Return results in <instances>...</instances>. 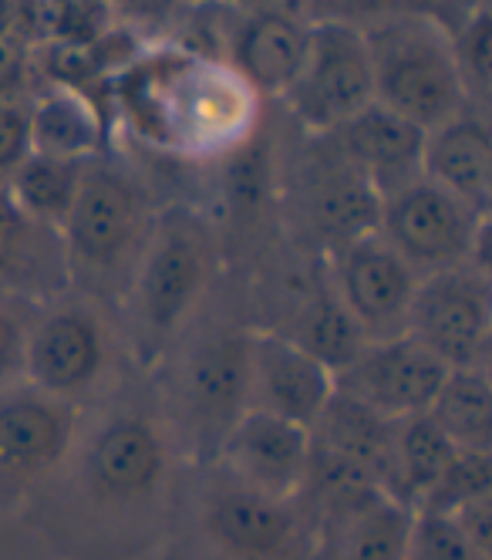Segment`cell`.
Wrapping results in <instances>:
<instances>
[{"mask_svg":"<svg viewBox=\"0 0 492 560\" xmlns=\"http://www.w3.org/2000/svg\"><path fill=\"white\" fill-rule=\"evenodd\" d=\"M372 58L375 102L422 132H432L469 108L448 31L422 14L395 18L364 31Z\"/></svg>","mask_w":492,"mask_h":560,"instance_id":"6da1fadb","label":"cell"},{"mask_svg":"<svg viewBox=\"0 0 492 560\" xmlns=\"http://www.w3.org/2000/svg\"><path fill=\"white\" fill-rule=\"evenodd\" d=\"M378 236L412 270H425V277L472 267L469 260H476V270L485 273L489 220L429 179H415L412 186L382 199Z\"/></svg>","mask_w":492,"mask_h":560,"instance_id":"7a4b0ae2","label":"cell"},{"mask_svg":"<svg viewBox=\"0 0 492 560\" xmlns=\"http://www.w3.org/2000/svg\"><path fill=\"white\" fill-rule=\"evenodd\" d=\"M307 479L331 500L364 506L385 497L391 422L335 388L317 422L307 429Z\"/></svg>","mask_w":492,"mask_h":560,"instance_id":"3957f363","label":"cell"},{"mask_svg":"<svg viewBox=\"0 0 492 560\" xmlns=\"http://www.w3.org/2000/svg\"><path fill=\"white\" fill-rule=\"evenodd\" d=\"M283 98L311 132H338L372 105L375 78L364 31L348 21H314L304 71Z\"/></svg>","mask_w":492,"mask_h":560,"instance_id":"277c9868","label":"cell"},{"mask_svg":"<svg viewBox=\"0 0 492 560\" xmlns=\"http://www.w3.org/2000/svg\"><path fill=\"white\" fill-rule=\"evenodd\" d=\"M492 328L489 280L476 267L438 270L419 280L405 335L429 348L453 372L482 369Z\"/></svg>","mask_w":492,"mask_h":560,"instance_id":"5b68a950","label":"cell"},{"mask_svg":"<svg viewBox=\"0 0 492 560\" xmlns=\"http://www.w3.org/2000/svg\"><path fill=\"white\" fill-rule=\"evenodd\" d=\"M448 365L422 348L415 338L398 335L385 341H367L358 362L335 378V388L385 422L425 416L438 388L448 378Z\"/></svg>","mask_w":492,"mask_h":560,"instance_id":"8992f818","label":"cell"},{"mask_svg":"<svg viewBox=\"0 0 492 560\" xmlns=\"http://www.w3.org/2000/svg\"><path fill=\"white\" fill-rule=\"evenodd\" d=\"M139 233L142 203L136 186L108 166H89L61 226V244L71 264L112 273L132 257Z\"/></svg>","mask_w":492,"mask_h":560,"instance_id":"52a82bcc","label":"cell"},{"mask_svg":"<svg viewBox=\"0 0 492 560\" xmlns=\"http://www.w3.org/2000/svg\"><path fill=\"white\" fill-rule=\"evenodd\" d=\"M415 288V270L378 233L361 236L338 250V298L364 328L367 341L405 335Z\"/></svg>","mask_w":492,"mask_h":560,"instance_id":"ba28073f","label":"cell"},{"mask_svg":"<svg viewBox=\"0 0 492 560\" xmlns=\"http://www.w3.org/2000/svg\"><path fill=\"white\" fill-rule=\"evenodd\" d=\"M307 429L260 409H246L223 432V463L239 487L280 503L307 483Z\"/></svg>","mask_w":492,"mask_h":560,"instance_id":"9c48e42d","label":"cell"},{"mask_svg":"<svg viewBox=\"0 0 492 560\" xmlns=\"http://www.w3.org/2000/svg\"><path fill=\"white\" fill-rule=\"evenodd\" d=\"M250 409L311 429L335 395V375L286 335H260L250 341Z\"/></svg>","mask_w":492,"mask_h":560,"instance_id":"30bf717a","label":"cell"},{"mask_svg":"<svg viewBox=\"0 0 492 560\" xmlns=\"http://www.w3.org/2000/svg\"><path fill=\"white\" fill-rule=\"evenodd\" d=\"M311 24L280 8L254 11L230 37V71L246 92L286 95L304 71Z\"/></svg>","mask_w":492,"mask_h":560,"instance_id":"8fae6325","label":"cell"},{"mask_svg":"<svg viewBox=\"0 0 492 560\" xmlns=\"http://www.w3.org/2000/svg\"><path fill=\"white\" fill-rule=\"evenodd\" d=\"M425 132L405 122L395 112L372 102L338 129V145L348 163L372 183L378 199L422 179Z\"/></svg>","mask_w":492,"mask_h":560,"instance_id":"7c38bea8","label":"cell"},{"mask_svg":"<svg viewBox=\"0 0 492 560\" xmlns=\"http://www.w3.org/2000/svg\"><path fill=\"white\" fill-rule=\"evenodd\" d=\"M102 362L105 341L98 322L85 311H58L24 341V372L51 398L89 388L98 378Z\"/></svg>","mask_w":492,"mask_h":560,"instance_id":"4fadbf2b","label":"cell"},{"mask_svg":"<svg viewBox=\"0 0 492 560\" xmlns=\"http://www.w3.org/2000/svg\"><path fill=\"white\" fill-rule=\"evenodd\" d=\"M422 179L489 220L492 207V136L482 112L466 108L453 122L425 132L422 142Z\"/></svg>","mask_w":492,"mask_h":560,"instance_id":"5bb4252c","label":"cell"},{"mask_svg":"<svg viewBox=\"0 0 492 560\" xmlns=\"http://www.w3.org/2000/svg\"><path fill=\"white\" fill-rule=\"evenodd\" d=\"M202 277H207V257L199 236L176 226L162 230L139 267V304L145 322L155 331H173L192 307Z\"/></svg>","mask_w":492,"mask_h":560,"instance_id":"9a60e30c","label":"cell"},{"mask_svg":"<svg viewBox=\"0 0 492 560\" xmlns=\"http://www.w3.org/2000/svg\"><path fill=\"white\" fill-rule=\"evenodd\" d=\"M71 446V416L61 398L14 395L0 402V472L40 476Z\"/></svg>","mask_w":492,"mask_h":560,"instance_id":"2e32d148","label":"cell"},{"mask_svg":"<svg viewBox=\"0 0 492 560\" xmlns=\"http://www.w3.org/2000/svg\"><path fill=\"white\" fill-rule=\"evenodd\" d=\"M166 469L159 432L136 416L112 419L92 450V483L112 500L145 497Z\"/></svg>","mask_w":492,"mask_h":560,"instance_id":"e0dca14e","label":"cell"},{"mask_svg":"<svg viewBox=\"0 0 492 560\" xmlns=\"http://www.w3.org/2000/svg\"><path fill=\"white\" fill-rule=\"evenodd\" d=\"M186 395L199 419L226 432L246 412L250 398V341L220 338L202 345L186 369Z\"/></svg>","mask_w":492,"mask_h":560,"instance_id":"ac0fdd59","label":"cell"},{"mask_svg":"<svg viewBox=\"0 0 492 560\" xmlns=\"http://www.w3.org/2000/svg\"><path fill=\"white\" fill-rule=\"evenodd\" d=\"M207 527L223 547L246 557H273L294 537V520L286 503L246 487L223 490L210 500Z\"/></svg>","mask_w":492,"mask_h":560,"instance_id":"d6986e66","label":"cell"},{"mask_svg":"<svg viewBox=\"0 0 492 560\" xmlns=\"http://www.w3.org/2000/svg\"><path fill=\"white\" fill-rule=\"evenodd\" d=\"M456 453L459 450L435 429V422L429 416L391 422V456H388L385 497L415 513Z\"/></svg>","mask_w":492,"mask_h":560,"instance_id":"ffe728a7","label":"cell"},{"mask_svg":"<svg viewBox=\"0 0 492 560\" xmlns=\"http://www.w3.org/2000/svg\"><path fill=\"white\" fill-rule=\"evenodd\" d=\"M89 166L92 163H78V159H51L31 152L4 189L27 220L61 233Z\"/></svg>","mask_w":492,"mask_h":560,"instance_id":"44dd1931","label":"cell"},{"mask_svg":"<svg viewBox=\"0 0 492 560\" xmlns=\"http://www.w3.org/2000/svg\"><path fill=\"white\" fill-rule=\"evenodd\" d=\"M435 429L462 453L492 450V385L485 369L448 372L432 409L425 412Z\"/></svg>","mask_w":492,"mask_h":560,"instance_id":"7402d4cb","label":"cell"},{"mask_svg":"<svg viewBox=\"0 0 492 560\" xmlns=\"http://www.w3.org/2000/svg\"><path fill=\"white\" fill-rule=\"evenodd\" d=\"M102 115L71 92H55L31 108V152L92 163L102 145Z\"/></svg>","mask_w":492,"mask_h":560,"instance_id":"603a6c76","label":"cell"},{"mask_svg":"<svg viewBox=\"0 0 492 560\" xmlns=\"http://www.w3.org/2000/svg\"><path fill=\"white\" fill-rule=\"evenodd\" d=\"M61 233L27 220L8 189H0V280L11 284H45L51 270L65 273Z\"/></svg>","mask_w":492,"mask_h":560,"instance_id":"cb8c5ba5","label":"cell"},{"mask_svg":"<svg viewBox=\"0 0 492 560\" xmlns=\"http://www.w3.org/2000/svg\"><path fill=\"white\" fill-rule=\"evenodd\" d=\"M382 199L351 163L320 176L314 192V217L324 236H335L341 247L354 244L361 236L378 233Z\"/></svg>","mask_w":492,"mask_h":560,"instance_id":"d4e9b609","label":"cell"},{"mask_svg":"<svg viewBox=\"0 0 492 560\" xmlns=\"http://www.w3.org/2000/svg\"><path fill=\"white\" fill-rule=\"evenodd\" d=\"M297 348H304L314 362H320L335 378L358 362V354L367 348L364 328L351 317V311L341 304L338 294H317L304 304V314L297 322V335L291 338Z\"/></svg>","mask_w":492,"mask_h":560,"instance_id":"484cf974","label":"cell"},{"mask_svg":"<svg viewBox=\"0 0 492 560\" xmlns=\"http://www.w3.org/2000/svg\"><path fill=\"white\" fill-rule=\"evenodd\" d=\"M412 516V510H405L388 497L364 503L348 544V560H408Z\"/></svg>","mask_w":492,"mask_h":560,"instance_id":"4316f807","label":"cell"},{"mask_svg":"<svg viewBox=\"0 0 492 560\" xmlns=\"http://www.w3.org/2000/svg\"><path fill=\"white\" fill-rule=\"evenodd\" d=\"M448 45H453L456 71L466 89L469 108L485 115V102L492 89V11L476 8L459 27V34H448Z\"/></svg>","mask_w":492,"mask_h":560,"instance_id":"83f0119b","label":"cell"},{"mask_svg":"<svg viewBox=\"0 0 492 560\" xmlns=\"http://www.w3.org/2000/svg\"><path fill=\"white\" fill-rule=\"evenodd\" d=\"M492 497V456L489 453H456L442 469V476L432 483L425 500L415 513H435V516H453L462 506Z\"/></svg>","mask_w":492,"mask_h":560,"instance_id":"f1b7e54d","label":"cell"},{"mask_svg":"<svg viewBox=\"0 0 492 560\" xmlns=\"http://www.w3.org/2000/svg\"><path fill=\"white\" fill-rule=\"evenodd\" d=\"M408 560H482V557L462 537L453 516L415 513L412 540H408Z\"/></svg>","mask_w":492,"mask_h":560,"instance_id":"f546056e","label":"cell"},{"mask_svg":"<svg viewBox=\"0 0 492 560\" xmlns=\"http://www.w3.org/2000/svg\"><path fill=\"white\" fill-rule=\"evenodd\" d=\"M11 14L14 8H0V102H17L34 71V48Z\"/></svg>","mask_w":492,"mask_h":560,"instance_id":"4dcf8cb0","label":"cell"},{"mask_svg":"<svg viewBox=\"0 0 492 560\" xmlns=\"http://www.w3.org/2000/svg\"><path fill=\"white\" fill-rule=\"evenodd\" d=\"M31 155V112L21 102H0V189Z\"/></svg>","mask_w":492,"mask_h":560,"instance_id":"1f68e13d","label":"cell"},{"mask_svg":"<svg viewBox=\"0 0 492 560\" xmlns=\"http://www.w3.org/2000/svg\"><path fill=\"white\" fill-rule=\"evenodd\" d=\"M453 520L459 524L462 537L472 544V550L489 560V544H492V497H482L469 506H462L459 513H453Z\"/></svg>","mask_w":492,"mask_h":560,"instance_id":"d6a6232c","label":"cell"},{"mask_svg":"<svg viewBox=\"0 0 492 560\" xmlns=\"http://www.w3.org/2000/svg\"><path fill=\"white\" fill-rule=\"evenodd\" d=\"M24 331L14 317L0 307V382L11 378L17 369H24Z\"/></svg>","mask_w":492,"mask_h":560,"instance_id":"836d02e7","label":"cell"}]
</instances>
